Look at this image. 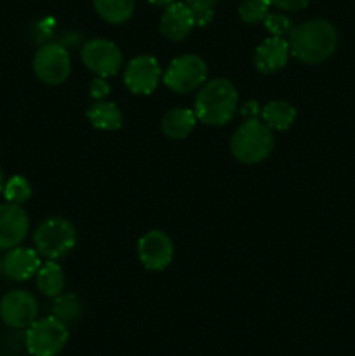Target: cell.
<instances>
[{"label":"cell","instance_id":"4316f807","mask_svg":"<svg viewBox=\"0 0 355 356\" xmlns=\"http://www.w3.org/2000/svg\"><path fill=\"white\" fill-rule=\"evenodd\" d=\"M271 6L278 7L282 10H289V13H296V10L305 9L310 3V0H270Z\"/></svg>","mask_w":355,"mask_h":356},{"label":"cell","instance_id":"d4e9b609","mask_svg":"<svg viewBox=\"0 0 355 356\" xmlns=\"http://www.w3.org/2000/svg\"><path fill=\"white\" fill-rule=\"evenodd\" d=\"M265 28L271 37H282L292 31V21L285 14H268L263 21Z\"/></svg>","mask_w":355,"mask_h":356},{"label":"cell","instance_id":"30bf717a","mask_svg":"<svg viewBox=\"0 0 355 356\" xmlns=\"http://www.w3.org/2000/svg\"><path fill=\"white\" fill-rule=\"evenodd\" d=\"M162 70L153 56H138L124 70V83L132 94L148 96L159 86Z\"/></svg>","mask_w":355,"mask_h":356},{"label":"cell","instance_id":"ac0fdd59","mask_svg":"<svg viewBox=\"0 0 355 356\" xmlns=\"http://www.w3.org/2000/svg\"><path fill=\"white\" fill-rule=\"evenodd\" d=\"M261 117L271 131H287L296 120V108L287 101H270L261 110Z\"/></svg>","mask_w":355,"mask_h":356},{"label":"cell","instance_id":"8fae6325","mask_svg":"<svg viewBox=\"0 0 355 356\" xmlns=\"http://www.w3.org/2000/svg\"><path fill=\"white\" fill-rule=\"evenodd\" d=\"M174 245L169 235L160 229L145 233L138 242V257L148 271H162L171 264Z\"/></svg>","mask_w":355,"mask_h":356},{"label":"cell","instance_id":"83f0119b","mask_svg":"<svg viewBox=\"0 0 355 356\" xmlns=\"http://www.w3.org/2000/svg\"><path fill=\"white\" fill-rule=\"evenodd\" d=\"M150 3H153V6H160V7H167L171 6V3H174L176 0H148Z\"/></svg>","mask_w":355,"mask_h":356},{"label":"cell","instance_id":"44dd1931","mask_svg":"<svg viewBox=\"0 0 355 356\" xmlns=\"http://www.w3.org/2000/svg\"><path fill=\"white\" fill-rule=\"evenodd\" d=\"M82 315V302L75 294H59L52 302V316L63 323L77 322Z\"/></svg>","mask_w":355,"mask_h":356},{"label":"cell","instance_id":"9c48e42d","mask_svg":"<svg viewBox=\"0 0 355 356\" xmlns=\"http://www.w3.org/2000/svg\"><path fill=\"white\" fill-rule=\"evenodd\" d=\"M38 316V302L26 291H10L0 299V318L10 329H28Z\"/></svg>","mask_w":355,"mask_h":356},{"label":"cell","instance_id":"d6986e66","mask_svg":"<svg viewBox=\"0 0 355 356\" xmlns=\"http://www.w3.org/2000/svg\"><path fill=\"white\" fill-rule=\"evenodd\" d=\"M37 287L47 298H56L65 289V271L54 261H47L37 271Z\"/></svg>","mask_w":355,"mask_h":356},{"label":"cell","instance_id":"7402d4cb","mask_svg":"<svg viewBox=\"0 0 355 356\" xmlns=\"http://www.w3.org/2000/svg\"><path fill=\"white\" fill-rule=\"evenodd\" d=\"M270 0H242L239 6V16L247 24L261 23L270 14Z\"/></svg>","mask_w":355,"mask_h":356},{"label":"cell","instance_id":"5b68a950","mask_svg":"<svg viewBox=\"0 0 355 356\" xmlns=\"http://www.w3.org/2000/svg\"><path fill=\"white\" fill-rule=\"evenodd\" d=\"M33 242L35 249L42 257L56 261L75 247V226L65 218H49L35 229Z\"/></svg>","mask_w":355,"mask_h":356},{"label":"cell","instance_id":"ffe728a7","mask_svg":"<svg viewBox=\"0 0 355 356\" xmlns=\"http://www.w3.org/2000/svg\"><path fill=\"white\" fill-rule=\"evenodd\" d=\"M96 13L110 24H122L132 16L136 0H94Z\"/></svg>","mask_w":355,"mask_h":356},{"label":"cell","instance_id":"6da1fadb","mask_svg":"<svg viewBox=\"0 0 355 356\" xmlns=\"http://www.w3.org/2000/svg\"><path fill=\"white\" fill-rule=\"evenodd\" d=\"M338 31L327 19H310L292 28L289 33V51L305 65H320L334 54Z\"/></svg>","mask_w":355,"mask_h":356},{"label":"cell","instance_id":"8992f818","mask_svg":"<svg viewBox=\"0 0 355 356\" xmlns=\"http://www.w3.org/2000/svg\"><path fill=\"white\" fill-rule=\"evenodd\" d=\"M207 80V65L197 54H184L173 59L164 73V83L176 94H188Z\"/></svg>","mask_w":355,"mask_h":356},{"label":"cell","instance_id":"7a4b0ae2","mask_svg":"<svg viewBox=\"0 0 355 356\" xmlns=\"http://www.w3.org/2000/svg\"><path fill=\"white\" fill-rule=\"evenodd\" d=\"M237 103H239V92L235 86L226 79H214L200 87L195 97L194 111L198 122L219 127L232 120Z\"/></svg>","mask_w":355,"mask_h":356},{"label":"cell","instance_id":"2e32d148","mask_svg":"<svg viewBox=\"0 0 355 356\" xmlns=\"http://www.w3.org/2000/svg\"><path fill=\"white\" fill-rule=\"evenodd\" d=\"M197 124V115L190 108H171L160 122L164 136L169 139H184L191 134Z\"/></svg>","mask_w":355,"mask_h":356},{"label":"cell","instance_id":"277c9868","mask_svg":"<svg viewBox=\"0 0 355 356\" xmlns=\"http://www.w3.org/2000/svg\"><path fill=\"white\" fill-rule=\"evenodd\" d=\"M70 332L66 323L56 316L37 318L24 334V346L31 356H58L68 344Z\"/></svg>","mask_w":355,"mask_h":356},{"label":"cell","instance_id":"f546056e","mask_svg":"<svg viewBox=\"0 0 355 356\" xmlns=\"http://www.w3.org/2000/svg\"><path fill=\"white\" fill-rule=\"evenodd\" d=\"M0 275H2V259H0Z\"/></svg>","mask_w":355,"mask_h":356},{"label":"cell","instance_id":"7c38bea8","mask_svg":"<svg viewBox=\"0 0 355 356\" xmlns=\"http://www.w3.org/2000/svg\"><path fill=\"white\" fill-rule=\"evenodd\" d=\"M30 229V219L19 204L0 205V250H10L21 245Z\"/></svg>","mask_w":355,"mask_h":356},{"label":"cell","instance_id":"ba28073f","mask_svg":"<svg viewBox=\"0 0 355 356\" xmlns=\"http://www.w3.org/2000/svg\"><path fill=\"white\" fill-rule=\"evenodd\" d=\"M82 63L89 72L96 76H115L122 68V51L117 44L106 40V38H93L84 44Z\"/></svg>","mask_w":355,"mask_h":356},{"label":"cell","instance_id":"9a60e30c","mask_svg":"<svg viewBox=\"0 0 355 356\" xmlns=\"http://www.w3.org/2000/svg\"><path fill=\"white\" fill-rule=\"evenodd\" d=\"M289 42L282 37H270L261 42L254 52V65L258 72L270 75L285 66L289 59Z\"/></svg>","mask_w":355,"mask_h":356},{"label":"cell","instance_id":"603a6c76","mask_svg":"<svg viewBox=\"0 0 355 356\" xmlns=\"http://www.w3.org/2000/svg\"><path fill=\"white\" fill-rule=\"evenodd\" d=\"M31 186L23 176H13L3 184V197L10 204H24L31 198Z\"/></svg>","mask_w":355,"mask_h":356},{"label":"cell","instance_id":"f1b7e54d","mask_svg":"<svg viewBox=\"0 0 355 356\" xmlns=\"http://www.w3.org/2000/svg\"><path fill=\"white\" fill-rule=\"evenodd\" d=\"M3 184H6V181H3V170L0 167V195L3 193Z\"/></svg>","mask_w":355,"mask_h":356},{"label":"cell","instance_id":"5bb4252c","mask_svg":"<svg viewBox=\"0 0 355 356\" xmlns=\"http://www.w3.org/2000/svg\"><path fill=\"white\" fill-rule=\"evenodd\" d=\"M195 26V17L187 3L174 2L166 7L160 17V31L166 38L173 42H180L190 35Z\"/></svg>","mask_w":355,"mask_h":356},{"label":"cell","instance_id":"3957f363","mask_svg":"<svg viewBox=\"0 0 355 356\" xmlns=\"http://www.w3.org/2000/svg\"><path fill=\"white\" fill-rule=\"evenodd\" d=\"M274 132L265 122L249 118L232 136L230 152L246 165H256L267 160L274 149Z\"/></svg>","mask_w":355,"mask_h":356},{"label":"cell","instance_id":"52a82bcc","mask_svg":"<svg viewBox=\"0 0 355 356\" xmlns=\"http://www.w3.org/2000/svg\"><path fill=\"white\" fill-rule=\"evenodd\" d=\"M33 72L40 82L59 86L72 73V59L68 49L58 42H47L33 56Z\"/></svg>","mask_w":355,"mask_h":356},{"label":"cell","instance_id":"484cf974","mask_svg":"<svg viewBox=\"0 0 355 356\" xmlns=\"http://www.w3.org/2000/svg\"><path fill=\"white\" fill-rule=\"evenodd\" d=\"M89 92L94 99L103 101L104 97L110 94V83H108L106 79H103V76H94L89 83Z\"/></svg>","mask_w":355,"mask_h":356},{"label":"cell","instance_id":"e0dca14e","mask_svg":"<svg viewBox=\"0 0 355 356\" xmlns=\"http://www.w3.org/2000/svg\"><path fill=\"white\" fill-rule=\"evenodd\" d=\"M86 115L90 125L100 131H118L124 122L122 111L118 110L117 104L110 103V101H100V103L93 104Z\"/></svg>","mask_w":355,"mask_h":356},{"label":"cell","instance_id":"cb8c5ba5","mask_svg":"<svg viewBox=\"0 0 355 356\" xmlns=\"http://www.w3.org/2000/svg\"><path fill=\"white\" fill-rule=\"evenodd\" d=\"M218 0H187V6L190 7L191 14L195 17L197 26H207L214 17V6Z\"/></svg>","mask_w":355,"mask_h":356},{"label":"cell","instance_id":"4fadbf2b","mask_svg":"<svg viewBox=\"0 0 355 356\" xmlns=\"http://www.w3.org/2000/svg\"><path fill=\"white\" fill-rule=\"evenodd\" d=\"M40 266V254L28 247H14L2 259V273L14 282L30 280Z\"/></svg>","mask_w":355,"mask_h":356}]
</instances>
